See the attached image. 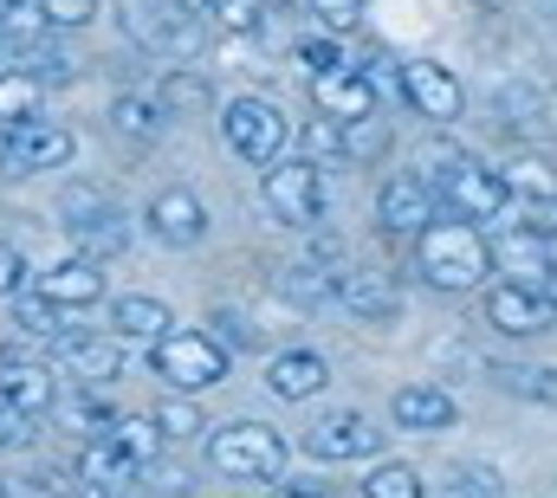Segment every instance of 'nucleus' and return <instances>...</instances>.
I'll list each match as a JSON object with an SVG mask.
<instances>
[{
	"mask_svg": "<svg viewBox=\"0 0 557 498\" xmlns=\"http://www.w3.org/2000/svg\"><path fill=\"white\" fill-rule=\"evenodd\" d=\"M267 208H273L285 227H318L324 221V169L311 155L267 169Z\"/></svg>",
	"mask_w": 557,
	"mask_h": 498,
	"instance_id": "0eeeda50",
	"label": "nucleus"
},
{
	"mask_svg": "<svg viewBox=\"0 0 557 498\" xmlns=\"http://www.w3.org/2000/svg\"><path fill=\"white\" fill-rule=\"evenodd\" d=\"M124 33L149 52H195L201 46V13L175 0H124Z\"/></svg>",
	"mask_w": 557,
	"mask_h": 498,
	"instance_id": "6e6552de",
	"label": "nucleus"
},
{
	"mask_svg": "<svg viewBox=\"0 0 557 498\" xmlns=\"http://www.w3.org/2000/svg\"><path fill=\"white\" fill-rule=\"evenodd\" d=\"M357 13H363V0H311V20H318L324 33H350Z\"/></svg>",
	"mask_w": 557,
	"mask_h": 498,
	"instance_id": "37998d69",
	"label": "nucleus"
},
{
	"mask_svg": "<svg viewBox=\"0 0 557 498\" xmlns=\"http://www.w3.org/2000/svg\"><path fill=\"white\" fill-rule=\"evenodd\" d=\"M545 252H552V272H557V234H545Z\"/></svg>",
	"mask_w": 557,
	"mask_h": 498,
	"instance_id": "8fccbe9b",
	"label": "nucleus"
},
{
	"mask_svg": "<svg viewBox=\"0 0 557 498\" xmlns=\"http://www.w3.org/2000/svg\"><path fill=\"white\" fill-rule=\"evenodd\" d=\"M376 427L357 414V408H337V414H324L311 434H305V447H311V460H370L376 453Z\"/></svg>",
	"mask_w": 557,
	"mask_h": 498,
	"instance_id": "f3484780",
	"label": "nucleus"
},
{
	"mask_svg": "<svg viewBox=\"0 0 557 498\" xmlns=\"http://www.w3.org/2000/svg\"><path fill=\"white\" fill-rule=\"evenodd\" d=\"M499 182H506V195H519L532 208H557V162L539 155V149H512V162L499 169Z\"/></svg>",
	"mask_w": 557,
	"mask_h": 498,
	"instance_id": "bb28decb",
	"label": "nucleus"
},
{
	"mask_svg": "<svg viewBox=\"0 0 557 498\" xmlns=\"http://www.w3.org/2000/svg\"><path fill=\"white\" fill-rule=\"evenodd\" d=\"M156 98H162V111H169V117H175V111H201V104H208V78L175 65V72L156 85Z\"/></svg>",
	"mask_w": 557,
	"mask_h": 498,
	"instance_id": "72a5a7b5",
	"label": "nucleus"
},
{
	"mask_svg": "<svg viewBox=\"0 0 557 498\" xmlns=\"http://www.w3.org/2000/svg\"><path fill=\"white\" fill-rule=\"evenodd\" d=\"M52 39V26H46V13L33 7V0H13L7 13H0V46H13L20 59L33 52V46H46Z\"/></svg>",
	"mask_w": 557,
	"mask_h": 498,
	"instance_id": "c756f323",
	"label": "nucleus"
},
{
	"mask_svg": "<svg viewBox=\"0 0 557 498\" xmlns=\"http://www.w3.org/2000/svg\"><path fill=\"white\" fill-rule=\"evenodd\" d=\"M162 129H169V111H162V98H156V91H124V98L111 104V136H124L131 149L162 142Z\"/></svg>",
	"mask_w": 557,
	"mask_h": 498,
	"instance_id": "a878e982",
	"label": "nucleus"
},
{
	"mask_svg": "<svg viewBox=\"0 0 557 498\" xmlns=\"http://www.w3.org/2000/svg\"><path fill=\"white\" fill-rule=\"evenodd\" d=\"M65 234H72V247L85 252V259H98V265L131 247V221H124V208H117L111 195H91V188L65 195Z\"/></svg>",
	"mask_w": 557,
	"mask_h": 498,
	"instance_id": "39448f33",
	"label": "nucleus"
},
{
	"mask_svg": "<svg viewBox=\"0 0 557 498\" xmlns=\"http://www.w3.org/2000/svg\"><path fill=\"white\" fill-rule=\"evenodd\" d=\"M7 7H13V0H0V13H7Z\"/></svg>",
	"mask_w": 557,
	"mask_h": 498,
	"instance_id": "864d4df0",
	"label": "nucleus"
},
{
	"mask_svg": "<svg viewBox=\"0 0 557 498\" xmlns=\"http://www.w3.org/2000/svg\"><path fill=\"white\" fill-rule=\"evenodd\" d=\"M363 498H421V473L416 466H376L363 480Z\"/></svg>",
	"mask_w": 557,
	"mask_h": 498,
	"instance_id": "58836bf2",
	"label": "nucleus"
},
{
	"mask_svg": "<svg viewBox=\"0 0 557 498\" xmlns=\"http://www.w3.org/2000/svg\"><path fill=\"white\" fill-rule=\"evenodd\" d=\"M416 272L434 285V291H473V285H486V272H493V247L480 240V227L473 221H428L416 234Z\"/></svg>",
	"mask_w": 557,
	"mask_h": 498,
	"instance_id": "f257e3e1",
	"label": "nucleus"
},
{
	"mask_svg": "<svg viewBox=\"0 0 557 498\" xmlns=\"http://www.w3.org/2000/svg\"><path fill=\"white\" fill-rule=\"evenodd\" d=\"M273 498H324L318 486H273Z\"/></svg>",
	"mask_w": 557,
	"mask_h": 498,
	"instance_id": "de8ad7c7",
	"label": "nucleus"
},
{
	"mask_svg": "<svg viewBox=\"0 0 557 498\" xmlns=\"http://www.w3.org/2000/svg\"><path fill=\"white\" fill-rule=\"evenodd\" d=\"M396 85H403V98L416 104V117H428V124H454L460 104H467V98H460V78H454L447 65H434V59H409Z\"/></svg>",
	"mask_w": 557,
	"mask_h": 498,
	"instance_id": "f8f14e48",
	"label": "nucleus"
},
{
	"mask_svg": "<svg viewBox=\"0 0 557 498\" xmlns=\"http://www.w3.org/2000/svg\"><path fill=\"white\" fill-rule=\"evenodd\" d=\"M156 427H162V440H201V408L195 401H162L156 408Z\"/></svg>",
	"mask_w": 557,
	"mask_h": 498,
	"instance_id": "e433bc0d",
	"label": "nucleus"
},
{
	"mask_svg": "<svg viewBox=\"0 0 557 498\" xmlns=\"http://www.w3.org/2000/svg\"><path fill=\"white\" fill-rule=\"evenodd\" d=\"M175 7H188V13H208V0H175Z\"/></svg>",
	"mask_w": 557,
	"mask_h": 498,
	"instance_id": "09e8293b",
	"label": "nucleus"
},
{
	"mask_svg": "<svg viewBox=\"0 0 557 498\" xmlns=\"http://www.w3.org/2000/svg\"><path fill=\"white\" fill-rule=\"evenodd\" d=\"M20 291H26V259H20V247L0 240V298H20Z\"/></svg>",
	"mask_w": 557,
	"mask_h": 498,
	"instance_id": "49530a36",
	"label": "nucleus"
},
{
	"mask_svg": "<svg viewBox=\"0 0 557 498\" xmlns=\"http://www.w3.org/2000/svg\"><path fill=\"white\" fill-rule=\"evenodd\" d=\"M311 98L324 117L350 124V117H370L376 111V85L357 72V65H331V72H311Z\"/></svg>",
	"mask_w": 557,
	"mask_h": 498,
	"instance_id": "a211bd4d",
	"label": "nucleus"
},
{
	"mask_svg": "<svg viewBox=\"0 0 557 498\" xmlns=\"http://www.w3.org/2000/svg\"><path fill=\"white\" fill-rule=\"evenodd\" d=\"M493 382L525 401H557V370H539V363H493Z\"/></svg>",
	"mask_w": 557,
	"mask_h": 498,
	"instance_id": "473e14b6",
	"label": "nucleus"
},
{
	"mask_svg": "<svg viewBox=\"0 0 557 498\" xmlns=\"http://www.w3.org/2000/svg\"><path fill=\"white\" fill-rule=\"evenodd\" d=\"M337 278H344V252L324 240V247H311L305 259H292V265H285L278 291H285L292 304H324V298L337 291Z\"/></svg>",
	"mask_w": 557,
	"mask_h": 498,
	"instance_id": "aec40b11",
	"label": "nucleus"
},
{
	"mask_svg": "<svg viewBox=\"0 0 557 498\" xmlns=\"http://www.w3.org/2000/svg\"><path fill=\"white\" fill-rule=\"evenodd\" d=\"M434 201H447L460 221H493V214H506L512 195H506L499 169H486L480 155H447L434 175Z\"/></svg>",
	"mask_w": 557,
	"mask_h": 498,
	"instance_id": "20e7f679",
	"label": "nucleus"
},
{
	"mask_svg": "<svg viewBox=\"0 0 557 498\" xmlns=\"http://www.w3.org/2000/svg\"><path fill=\"white\" fill-rule=\"evenodd\" d=\"M59 318H65V311L46 304L39 291H20V298H13V324H20V337H33V344H59V331H65Z\"/></svg>",
	"mask_w": 557,
	"mask_h": 498,
	"instance_id": "2f4dec72",
	"label": "nucleus"
},
{
	"mask_svg": "<svg viewBox=\"0 0 557 498\" xmlns=\"http://www.w3.org/2000/svg\"><path fill=\"white\" fill-rule=\"evenodd\" d=\"M298 155H311V162H324V155H344V124L318 111V117L305 124V136H298Z\"/></svg>",
	"mask_w": 557,
	"mask_h": 498,
	"instance_id": "4c0bfd02",
	"label": "nucleus"
},
{
	"mask_svg": "<svg viewBox=\"0 0 557 498\" xmlns=\"http://www.w3.org/2000/svg\"><path fill=\"white\" fill-rule=\"evenodd\" d=\"M0 169H7V129H0Z\"/></svg>",
	"mask_w": 557,
	"mask_h": 498,
	"instance_id": "603ef678",
	"label": "nucleus"
},
{
	"mask_svg": "<svg viewBox=\"0 0 557 498\" xmlns=\"http://www.w3.org/2000/svg\"><path fill=\"white\" fill-rule=\"evenodd\" d=\"M72 421H78V434L98 440V434H111L117 414H111V401H98V388H78V395H72Z\"/></svg>",
	"mask_w": 557,
	"mask_h": 498,
	"instance_id": "ea45409f",
	"label": "nucleus"
},
{
	"mask_svg": "<svg viewBox=\"0 0 557 498\" xmlns=\"http://www.w3.org/2000/svg\"><path fill=\"white\" fill-rule=\"evenodd\" d=\"M33 440V414H20L7 395H0V453H13V447H26Z\"/></svg>",
	"mask_w": 557,
	"mask_h": 498,
	"instance_id": "c03bdc74",
	"label": "nucleus"
},
{
	"mask_svg": "<svg viewBox=\"0 0 557 498\" xmlns=\"http://www.w3.org/2000/svg\"><path fill=\"white\" fill-rule=\"evenodd\" d=\"M104 440H111L117 453H131V460L143 466V480H149V466H156V453H162V427H156V414H117Z\"/></svg>",
	"mask_w": 557,
	"mask_h": 498,
	"instance_id": "c85d7f7f",
	"label": "nucleus"
},
{
	"mask_svg": "<svg viewBox=\"0 0 557 498\" xmlns=\"http://www.w3.org/2000/svg\"><path fill=\"white\" fill-rule=\"evenodd\" d=\"M389 414H396V427L441 434V427H454V395H447V388H434V382H409V388H396Z\"/></svg>",
	"mask_w": 557,
	"mask_h": 498,
	"instance_id": "b1692460",
	"label": "nucleus"
},
{
	"mask_svg": "<svg viewBox=\"0 0 557 498\" xmlns=\"http://www.w3.org/2000/svg\"><path fill=\"white\" fill-rule=\"evenodd\" d=\"M486 324L499 331V337H539V331H552L557 324V311H552V298L545 291H532V285H493L486 291Z\"/></svg>",
	"mask_w": 557,
	"mask_h": 498,
	"instance_id": "9b49d317",
	"label": "nucleus"
},
{
	"mask_svg": "<svg viewBox=\"0 0 557 498\" xmlns=\"http://www.w3.org/2000/svg\"><path fill=\"white\" fill-rule=\"evenodd\" d=\"M39 13H46V26L52 33H65V26H85V20H98V0H33Z\"/></svg>",
	"mask_w": 557,
	"mask_h": 498,
	"instance_id": "79ce46f5",
	"label": "nucleus"
},
{
	"mask_svg": "<svg viewBox=\"0 0 557 498\" xmlns=\"http://www.w3.org/2000/svg\"><path fill=\"white\" fill-rule=\"evenodd\" d=\"M72 129L46 124V117H33V124L7 129V169L13 175H46V169H65L72 162Z\"/></svg>",
	"mask_w": 557,
	"mask_h": 498,
	"instance_id": "4468645a",
	"label": "nucleus"
},
{
	"mask_svg": "<svg viewBox=\"0 0 557 498\" xmlns=\"http://www.w3.org/2000/svg\"><path fill=\"white\" fill-rule=\"evenodd\" d=\"M389 149V124L370 111V117H350L344 124V155H357V162H370V155H383Z\"/></svg>",
	"mask_w": 557,
	"mask_h": 498,
	"instance_id": "c9c22d12",
	"label": "nucleus"
},
{
	"mask_svg": "<svg viewBox=\"0 0 557 498\" xmlns=\"http://www.w3.org/2000/svg\"><path fill=\"white\" fill-rule=\"evenodd\" d=\"M214 324H221V331H208V337H214L221 350H227V344H240V350H253V344H260V324H240L234 311H221Z\"/></svg>",
	"mask_w": 557,
	"mask_h": 498,
	"instance_id": "a18cd8bd",
	"label": "nucleus"
},
{
	"mask_svg": "<svg viewBox=\"0 0 557 498\" xmlns=\"http://www.w3.org/2000/svg\"><path fill=\"white\" fill-rule=\"evenodd\" d=\"M221 136H227V149L240 162L267 169V162H278V149H285V117H278L273 98H234L221 111Z\"/></svg>",
	"mask_w": 557,
	"mask_h": 498,
	"instance_id": "423d86ee",
	"label": "nucleus"
},
{
	"mask_svg": "<svg viewBox=\"0 0 557 498\" xmlns=\"http://www.w3.org/2000/svg\"><path fill=\"white\" fill-rule=\"evenodd\" d=\"M149 363H156V375L175 395H201V388L227 382V350L208 331H169V337H156L149 344Z\"/></svg>",
	"mask_w": 557,
	"mask_h": 498,
	"instance_id": "f03ea898",
	"label": "nucleus"
},
{
	"mask_svg": "<svg viewBox=\"0 0 557 498\" xmlns=\"http://www.w3.org/2000/svg\"><path fill=\"white\" fill-rule=\"evenodd\" d=\"M331 298H337L357 324H389V318L403 311V291H396L389 272H350V265H344V278H337Z\"/></svg>",
	"mask_w": 557,
	"mask_h": 498,
	"instance_id": "6ab92c4d",
	"label": "nucleus"
},
{
	"mask_svg": "<svg viewBox=\"0 0 557 498\" xmlns=\"http://www.w3.org/2000/svg\"><path fill=\"white\" fill-rule=\"evenodd\" d=\"M208 13H214V26L221 33H260V0H208Z\"/></svg>",
	"mask_w": 557,
	"mask_h": 498,
	"instance_id": "a19ab883",
	"label": "nucleus"
},
{
	"mask_svg": "<svg viewBox=\"0 0 557 498\" xmlns=\"http://www.w3.org/2000/svg\"><path fill=\"white\" fill-rule=\"evenodd\" d=\"M0 498H7V493H0Z\"/></svg>",
	"mask_w": 557,
	"mask_h": 498,
	"instance_id": "5fc2aeb1",
	"label": "nucleus"
},
{
	"mask_svg": "<svg viewBox=\"0 0 557 498\" xmlns=\"http://www.w3.org/2000/svg\"><path fill=\"white\" fill-rule=\"evenodd\" d=\"M33 291H39L46 304H59V311H91V304L104 298V265L85 259V252H72V259L46 265V272L33 278Z\"/></svg>",
	"mask_w": 557,
	"mask_h": 498,
	"instance_id": "ddd939ff",
	"label": "nucleus"
},
{
	"mask_svg": "<svg viewBox=\"0 0 557 498\" xmlns=\"http://www.w3.org/2000/svg\"><path fill=\"white\" fill-rule=\"evenodd\" d=\"M545 298H552V311H557V272H552V285H545Z\"/></svg>",
	"mask_w": 557,
	"mask_h": 498,
	"instance_id": "3c124183",
	"label": "nucleus"
},
{
	"mask_svg": "<svg viewBox=\"0 0 557 498\" xmlns=\"http://www.w3.org/2000/svg\"><path fill=\"white\" fill-rule=\"evenodd\" d=\"M52 357H59V370L72 375L78 388H104V382H117V375H124V337H98V331H59Z\"/></svg>",
	"mask_w": 557,
	"mask_h": 498,
	"instance_id": "1a4fd4ad",
	"label": "nucleus"
},
{
	"mask_svg": "<svg viewBox=\"0 0 557 498\" xmlns=\"http://www.w3.org/2000/svg\"><path fill=\"white\" fill-rule=\"evenodd\" d=\"M331 382V363L318 357V350H278L273 363H267V388H273L278 401H305V395H318Z\"/></svg>",
	"mask_w": 557,
	"mask_h": 498,
	"instance_id": "393cba45",
	"label": "nucleus"
},
{
	"mask_svg": "<svg viewBox=\"0 0 557 498\" xmlns=\"http://www.w3.org/2000/svg\"><path fill=\"white\" fill-rule=\"evenodd\" d=\"M421 498H499V473L493 466H454L434 493H421Z\"/></svg>",
	"mask_w": 557,
	"mask_h": 498,
	"instance_id": "f704fd0d",
	"label": "nucleus"
},
{
	"mask_svg": "<svg viewBox=\"0 0 557 498\" xmlns=\"http://www.w3.org/2000/svg\"><path fill=\"white\" fill-rule=\"evenodd\" d=\"M78 493H143V466L98 434V440H85V453H78Z\"/></svg>",
	"mask_w": 557,
	"mask_h": 498,
	"instance_id": "412c9836",
	"label": "nucleus"
},
{
	"mask_svg": "<svg viewBox=\"0 0 557 498\" xmlns=\"http://www.w3.org/2000/svg\"><path fill=\"white\" fill-rule=\"evenodd\" d=\"M434 182H421V175H396V182H383V195H376V214H383V227L396 234V240H416L421 227L434 221Z\"/></svg>",
	"mask_w": 557,
	"mask_h": 498,
	"instance_id": "dca6fc26",
	"label": "nucleus"
},
{
	"mask_svg": "<svg viewBox=\"0 0 557 498\" xmlns=\"http://www.w3.org/2000/svg\"><path fill=\"white\" fill-rule=\"evenodd\" d=\"M499 129L506 136H539L545 129V98L532 85H506L499 91Z\"/></svg>",
	"mask_w": 557,
	"mask_h": 498,
	"instance_id": "7c9ffc66",
	"label": "nucleus"
},
{
	"mask_svg": "<svg viewBox=\"0 0 557 498\" xmlns=\"http://www.w3.org/2000/svg\"><path fill=\"white\" fill-rule=\"evenodd\" d=\"M46 111V85L26 72V65H13V72H0V129H20L33 124Z\"/></svg>",
	"mask_w": 557,
	"mask_h": 498,
	"instance_id": "cd10ccee",
	"label": "nucleus"
},
{
	"mask_svg": "<svg viewBox=\"0 0 557 498\" xmlns=\"http://www.w3.org/2000/svg\"><path fill=\"white\" fill-rule=\"evenodd\" d=\"M0 395L20 408V414H46V408H59V375L46 370L39 357H26V350H0Z\"/></svg>",
	"mask_w": 557,
	"mask_h": 498,
	"instance_id": "2eb2a0df",
	"label": "nucleus"
},
{
	"mask_svg": "<svg viewBox=\"0 0 557 498\" xmlns=\"http://www.w3.org/2000/svg\"><path fill=\"white\" fill-rule=\"evenodd\" d=\"M149 240H162V247L188 252L208 240V208H201V195H188V188H162L156 201H149Z\"/></svg>",
	"mask_w": 557,
	"mask_h": 498,
	"instance_id": "9d476101",
	"label": "nucleus"
},
{
	"mask_svg": "<svg viewBox=\"0 0 557 498\" xmlns=\"http://www.w3.org/2000/svg\"><path fill=\"white\" fill-rule=\"evenodd\" d=\"M175 331V311L162 304V298H143V291H131V298H117L111 304V337H124V344H156V337H169Z\"/></svg>",
	"mask_w": 557,
	"mask_h": 498,
	"instance_id": "5701e85b",
	"label": "nucleus"
},
{
	"mask_svg": "<svg viewBox=\"0 0 557 498\" xmlns=\"http://www.w3.org/2000/svg\"><path fill=\"white\" fill-rule=\"evenodd\" d=\"M208 460L227 480H278L285 473V440L267 421H227L208 434Z\"/></svg>",
	"mask_w": 557,
	"mask_h": 498,
	"instance_id": "7ed1b4c3",
	"label": "nucleus"
},
{
	"mask_svg": "<svg viewBox=\"0 0 557 498\" xmlns=\"http://www.w3.org/2000/svg\"><path fill=\"white\" fill-rule=\"evenodd\" d=\"M493 265H499L512 285H532V291L552 285V252H545V234H532V227L506 234V240L493 247Z\"/></svg>",
	"mask_w": 557,
	"mask_h": 498,
	"instance_id": "4be33fe9",
	"label": "nucleus"
}]
</instances>
